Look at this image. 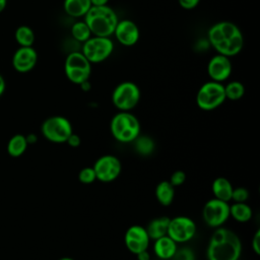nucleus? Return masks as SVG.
Returning a JSON list of instances; mask_svg holds the SVG:
<instances>
[{
	"instance_id": "nucleus-33",
	"label": "nucleus",
	"mask_w": 260,
	"mask_h": 260,
	"mask_svg": "<svg viewBox=\"0 0 260 260\" xmlns=\"http://www.w3.org/2000/svg\"><path fill=\"white\" fill-rule=\"evenodd\" d=\"M259 242H260V231H256L253 239H252V249L253 251L255 252V254L259 255L260 254V245H259Z\"/></svg>"
},
{
	"instance_id": "nucleus-15",
	"label": "nucleus",
	"mask_w": 260,
	"mask_h": 260,
	"mask_svg": "<svg viewBox=\"0 0 260 260\" xmlns=\"http://www.w3.org/2000/svg\"><path fill=\"white\" fill-rule=\"evenodd\" d=\"M232 62L229 57L216 54L207 64V74L212 81L222 82L232 74Z\"/></svg>"
},
{
	"instance_id": "nucleus-2",
	"label": "nucleus",
	"mask_w": 260,
	"mask_h": 260,
	"mask_svg": "<svg viewBox=\"0 0 260 260\" xmlns=\"http://www.w3.org/2000/svg\"><path fill=\"white\" fill-rule=\"evenodd\" d=\"M241 252L239 237L233 231L219 226L210 237L206 257L208 260H239Z\"/></svg>"
},
{
	"instance_id": "nucleus-38",
	"label": "nucleus",
	"mask_w": 260,
	"mask_h": 260,
	"mask_svg": "<svg viewBox=\"0 0 260 260\" xmlns=\"http://www.w3.org/2000/svg\"><path fill=\"white\" fill-rule=\"evenodd\" d=\"M26 137V141L27 143H35L37 141V136L35 134H29L28 136H25Z\"/></svg>"
},
{
	"instance_id": "nucleus-40",
	"label": "nucleus",
	"mask_w": 260,
	"mask_h": 260,
	"mask_svg": "<svg viewBox=\"0 0 260 260\" xmlns=\"http://www.w3.org/2000/svg\"><path fill=\"white\" fill-rule=\"evenodd\" d=\"M59 260H74L73 258H70V257H62V258H60Z\"/></svg>"
},
{
	"instance_id": "nucleus-13",
	"label": "nucleus",
	"mask_w": 260,
	"mask_h": 260,
	"mask_svg": "<svg viewBox=\"0 0 260 260\" xmlns=\"http://www.w3.org/2000/svg\"><path fill=\"white\" fill-rule=\"evenodd\" d=\"M149 241L150 239L145 228L138 224H134L128 228L124 236L126 248L135 255L141 251L147 250Z\"/></svg>"
},
{
	"instance_id": "nucleus-32",
	"label": "nucleus",
	"mask_w": 260,
	"mask_h": 260,
	"mask_svg": "<svg viewBox=\"0 0 260 260\" xmlns=\"http://www.w3.org/2000/svg\"><path fill=\"white\" fill-rule=\"evenodd\" d=\"M179 5L186 10H192L197 7L200 0H178Z\"/></svg>"
},
{
	"instance_id": "nucleus-27",
	"label": "nucleus",
	"mask_w": 260,
	"mask_h": 260,
	"mask_svg": "<svg viewBox=\"0 0 260 260\" xmlns=\"http://www.w3.org/2000/svg\"><path fill=\"white\" fill-rule=\"evenodd\" d=\"M71 36L73 37V39L75 41H77L79 43H84L92 35H91L89 27L84 22V20H81V21H76L75 23H73V25L71 26Z\"/></svg>"
},
{
	"instance_id": "nucleus-8",
	"label": "nucleus",
	"mask_w": 260,
	"mask_h": 260,
	"mask_svg": "<svg viewBox=\"0 0 260 260\" xmlns=\"http://www.w3.org/2000/svg\"><path fill=\"white\" fill-rule=\"evenodd\" d=\"M140 89L132 81L119 83L112 92V103L119 111L130 112L140 101Z\"/></svg>"
},
{
	"instance_id": "nucleus-28",
	"label": "nucleus",
	"mask_w": 260,
	"mask_h": 260,
	"mask_svg": "<svg viewBox=\"0 0 260 260\" xmlns=\"http://www.w3.org/2000/svg\"><path fill=\"white\" fill-rule=\"evenodd\" d=\"M78 180L82 184H91V183H93L96 180L93 168L86 167V168L81 169L80 172L78 173Z\"/></svg>"
},
{
	"instance_id": "nucleus-25",
	"label": "nucleus",
	"mask_w": 260,
	"mask_h": 260,
	"mask_svg": "<svg viewBox=\"0 0 260 260\" xmlns=\"http://www.w3.org/2000/svg\"><path fill=\"white\" fill-rule=\"evenodd\" d=\"M224 87V94L225 99L231 101H238L242 99L245 94V86L241 81L234 80L230 81L226 85H223Z\"/></svg>"
},
{
	"instance_id": "nucleus-24",
	"label": "nucleus",
	"mask_w": 260,
	"mask_h": 260,
	"mask_svg": "<svg viewBox=\"0 0 260 260\" xmlns=\"http://www.w3.org/2000/svg\"><path fill=\"white\" fill-rule=\"evenodd\" d=\"M14 38L19 47H32L35 43V32L28 25H19L15 32Z\"/></svg>"
},
{
	"instance_id": "nucleus-16",
	"label": "nucleus",
	"mask_w": 260,
	"mask_h": 260,
	"mask_svg": "<svg viewBox=\"0 0 260 260\" xmlns=\"http://www.w3.org/2000/svg\"><path fill=\"white\" fill-rule=\"evenodd\" d=\"M38 62V53L32 47H19L12 56V66L19 73L29 72Z\"/></svg>"
},
{
	"instance_id": "nucleus-4",
	"label": "nucleus",
	"mask_w": 260,
	"mask_h": 260,
	"mask_svg": "<svg viewBox=\"0 0 260 260\" xmlns=\"http://www.w3.org/2000/svg\"><path fill=\"white\" fill-rule=\"evenodd\" d=\"M110 130L117 141L122 143L133 142L140 135V122L132 113L120 111L113 116Z\"/></svg>"
},
{
	"instance_id": "nucleus-6",
	"label": "nucleus",
	"mask_w": 260,
	"mask_h": 260,
	"mask_svg": "<svg viewBox=\"0 0 260 260\" xmlns=\"http://www.w3.org/2000/svg\"><path fill=\"white\" fill-rule=\"evenodd\" d=\"M225 100L223 84L212 80L203 83L196 94V104L203 111H212L221 106Z\"/></svg>"
},
{
	"instance_id": "nucleus-21",
	"label": "nucleus",
	"mask_w": 260,
	"mask_h": 260,
	"mask_svg": "<svg viewBox=\"0 0 260 260\" xmlns=\"http://www.w3.org/2000/svg\"><path fill=\"white\" fill-rule=\"evenodd\" d=\"M155 197L161 205H170L175 197V187L169 181L159 182L155 188Z\"/></svg>"
},
{
	"instance_id": "nucleus-18",
	"label": "nucleus",
	"mask_w": 260,
	"mask_h": 260,
	"mask_svg": "<svg viewBox=\"0 0 260 260\" xmlns=\"http://www.w3.org/2000/svg\"><path fill=\"white\" fill-rule=\"evenodd\" d=\"M90 7V0H64L63 2L65 13L74 18L84 17Z\"/></svg>"
},
{
	"instance_id": "nucleus-26",
	"label": "nucleus",
	"mask_w": 260,
	"mask_h": 260,
	"mask_svg": "<svg viewBox=\"0 0 260 260\" xmlns=\"http://www.w3.org/2000/svg\"><path fill=\"white\" fill-rule=\"evenodd\" d=\"M135 150L141 155H149L154 150V141L149 136L139 135L134 141Z\"/></svg>"
},
{
	"instance_id": "nucleus-9",
	"label": "nucleus",
	"mask_w": 260,
	"mask_h": 260,
	"mask_svg": "<svg viewBox=\"0 0 260 260\" xmlns=\"http://www.w3.org/2000/svg\"><path fill=\"white\" fill-rule=\"evenodd\" d=\"M43 136L54 143L66 142L69 135L73 132L70 121L63 116H52L47 118L42 126Z\"/></svg>"
},
{
	"instance_id": "nucleus-22",
	"label": "nucleus",
	"mask_w": 260,
	"mask_h": 260,
	"mask_svg": "<svg viewBox=\"0 0 260 260\" xmlns=\"http://www.w3.org/2000/svg\"><path fill=\"white\" fill-rule=\"evenodd\" d=\"M26 137L22 134L13 135L7 143V152L10 156L18 157L24 153L27 148Z\"/></svg>"
},
{
	"instance_id": "nucleus-5",
	"label": "nucleus",
	"mask_w": 260,
	"mask_h": 260,
	"mask_svg": "<svg viewBox=\"0 0 260 260\" xmlns=\"http://www.w3.org/2000/svg\"><path fill=\"white\" fill-rule=\"evenodd\" d=\"M64 71L69 81L80 85L89 79L91 74V63L81 52H71L65 59Z\"/></svg>"
},
{
	"instance_id": "nucleus-19",
	"label": "nucleus",
	"mask_w": 260,
	"mask_h": 260,
	"mask_svg": "<svg viewBox=\"0 0 260 260\" xmlns=\"http://www.w3.org/2000/svg\"><path fill=\"white\" fill-rule=\"evenodd\" d=\"M233 186L231 182L223 177L216 178L211 185V190L214 195V198L229 202L232 198L233 193Z\"/></svg>"
},
{
	"instance_id": "nucleus-36",
	"label": "nucleus",
	"mask_w": 260,
	"mask_h": 260,
	"mask_svg": "<svg viewBox=\"0 0 260 260\" xmlns=\"http://www.w3.org/2000/svg\"><path fill=\"white\" fill-rule=\"evenodd\" d=\"M91 6H105L108 5L109 0H90Z\"/></svg>"
},
{
	"instance_id": "nucleus-17",
	"label": "nucleus",
	"mask_w": 260,
	"mask_h": 260,
	"mask_svg": "<svg viewBox=\"0 0 260 260\" xmlns=\"http://www.w3.org/2000/svg\"><path fill=\"white\" fill-rule=\"evenodd\" d=\"M177 249V243L174 240H172L168 235L154 240V254L157 256V258L161 260L172 259Z\"/></svg>"
},
{
	"instance_id": "nucleus-7",
	"label": "nucleus",
	"mask_w": 260,
	"mask_h": 260,
	"mask_svg": "<svg viewBox=\"0 0 260 260\" xmlns=\"http://www.w3.org/2000/svg\"><path fill=\"white\" fill-rule=\"evenodd\" d=\"M82 44L81 53L91 64L104 62L114 51V43L109 37L91 36Z\"/></svg>"
},
{
	"instance_id": "nucleus-11",
	"label": "nucleus",
	"mask_w": 260,
	"mask_h": 260,
	"mask_svg": "<svg viewBox=\"0 0 260 260\" xmlns=\"http://www.w3.org/2000/svg\"><path fill=\"white\" fill-rule=\"evenodd\" d=\"M195 234L196 224L190 217L180 215L170 218L167 235L177 244L190 241Z\"/></svg>"
},
{
	"instance_id": "nucleus-31",
	"label": "nucleus",
	"mask_w": 260,
	"mask_h": 260,
	"mask_svg": "<svg viewBox=\"0 0 260 260\" xmlns=\"http://www.w3.org/2000/svg\"><path fill=\"white\" fill-rule=\"evenodd\" d=\"M186 181V174L185 172L181 171V170H178L176 172H174L170 178V183L174 186V187H177V186H181L185 183Z\"/></svg>"
},
{
	"instance_id": "nucleus-35",
	"label": "nucleus",
	"mask_w": 260,
	"mask_h": 260,
	"mask_svg": "<svg viewBox=\"0 0 260 260\" xmlns=\"http://www.w3.org/2000/svg\"><path fill=\"white\" fill-rule=\"evenodd\" d=\"M136 256H137L138 260H150V256H149V253L147 252V250L139 252L138 254H136Z\"/></svg>"
},
{
	"instance_id": "nucleus-20",
	"label": "nucleus",
	"mask_w": 260,
	"mask_h": 260,
	"mask_svg": "<svg viewBox=\"0 0 260 260\" xmlns=\"http://www.w3.org/2000/svg\"><path fill=\"white\" fill-rule=\"evenodd\" d=\"M170 217L159 216L152 219L145 229L150 240H156L168 234Z\"/></svg>"
},
{
	"instance_id": "nucleus-34",
	"label": "nucleus",
	"mask_w": 260,
	"mask_h": 260,
	"mask_svg": "<svg viewBox=\"0 0 260 260\" xmlns=\"http://www.w3.org/2000/svg\"><path fill=\"white\" fill-rule=\"evenodd\" d=\"M66 142H67V143L69 144V146H71V147H77V146L80 145L81 139H80V137H79L77 134H75V133L72 132V133L69 135V137L67 138Z\"/></svg>"
},
{
	"instance_id": "nucleus-23",
	"label": "nucleus",
	"mask_w": 260,
	"mask_h": 260,
	"mask_svg": "<svg viewBox=\"0 0 260 260\" xmlns=\"http://www.w3.org/2000/svg\"><path fill=\"white\" fill-rule=\"evenodd\" d=\"M230 216L240 222H246L252 217V209L246 202H235L230 206Z\"/></svg>"
},
{
	"instance_id": "nucleus-37",
	"label": "nucleus",
	"mask_w": 260,
	"mask_h": 260,
	"mask_svg": "<svg viewBox=\"0 0 260 260\" xmlns=\"http://www.w3.org/2000/svg\"><path fill=\"white\" fill-rule=\"evenodd\" d=\"M5 88H6V82H5V79H4V77L0 74V96L4 93Z\"/></svg>"
},
{
	"instance_id": "nucleus-39",
	"label": "nucleus",
	"mask_w": 260,
	"mask_h": 260,
	"mask_svg": "<svg viewBox=\"0 0 260 260\" xmlns=\"http://www.w3.org/2000/svg\"><path fill=\"white\" fill-rule=\"evenodd\" d=\"M7 5V0H0V13L6 8Z\"/></svg>"
},
{
	"instance_id": "nucleus-12",
	"label": "nucleus",
	"mask_w": 260,
	"mask_h": 260,
	"mask_svg": "<svg viewBox=\"0 0 260 260\" xmlns=\"http://www.w3.org/2000/svg\"><path fill=\"white\" fill-rule=\"evenodd\" d=\"M92 168L99 181L109 183L119 177L122 171V164L117 156L106 154L99 157Z\"/></svg>"
},
{
	"instance_id": "nucleus-10",
	"label": "nucleus",
	"mask_w": 260,
	"mask_h": 260,
	"mask_svg": "<svg viewBox=\"0 0 260 260\" xmlns=\"http://www.w3.org/2000/svg\"><path fill=\"white\" fill-rule=\"evenodd\" d=\"M202 216L208 226L219 228L230 217V205L225 201L212 198L203 206Z\"/></svg>"
},
{
	"instance_id": "nucleus-14",
	"label": "nucleus",
	"mask_w": 260,
	"mask_h": 260,
	"mask_svg": "<svg viewBox=\"0 0 260 260\" xmlns=\"http://www.w3.org/2000/svg\"><path fill=\"white\" fill-rule=\"evenodd\" d=\"M113 35L119 44L125 47H132L139 41L140 30L134 21L130 19H122L118 21Z\"/></svg>"
},
{
	"instance_id": "nucleus-30",
	"label": "nucleus",
	"mask_w": 260,
	"mask_h": 260,
	"mask_svg": "<svg viewBox=\"0 0 260 260\" xmlns=\"http://www.w3.org/2000/svg\"><path fill=\"white\" fill-rule=\"evenodd\" d=\"M248 197H249L248 190L244 187H238L233 189L231 200H234L235 202H246Z\"/></svg>"
},
{
	"instance_id": "nucleus-3",
	"label": "nucleus",
	"mask_w": 260,
	"mask_h": 260,
	"mask_svg": "<svg viewBox=\"0 0 260 260\" xmlns=\"http://www.w3.org/2000/svg\"><path fill=\"white\" fill-rule=\"evenodd\" d=\"M84 22L92 36L111 37L119 21L117 13L109 5L91 6L84 15Z\"/></svg>"
},
{
	"instance_id": "nucleus-29",
	"label": "nucleus",
	"mask_w": 260,
	"mask_h": 260,
	"mask_svg": "<svg viewBox=\"0 0 260 260\" xmlns=\"http://www.w3.org/2000/svg\"><path fill=\"white\" fill-rule=\"evenodd\" d=\"M173 260H196L193 250L187 247L177 249L176 253L172 257Z\"/></svg>"
},
{
	"instance_id": "nucleus-1",
	"label": "nucleus",
	"mask_w": 260,
	"mask_h": 260,
	"mask_svg": "<svg viewBox=\"0 0 260 260\" xmlns=\"http://www.w3.org/2000/svg\"><path fill=\"white\" fill-rule=\"evenodd\" d=\"M208 41L217 54L233 57L244 48V36L240 27L228 20L218 21L210 26L207 32Z\"/></svg>"
}]
</instances>
